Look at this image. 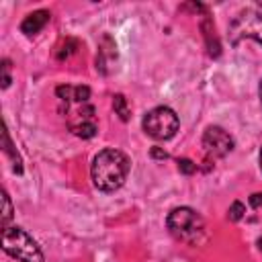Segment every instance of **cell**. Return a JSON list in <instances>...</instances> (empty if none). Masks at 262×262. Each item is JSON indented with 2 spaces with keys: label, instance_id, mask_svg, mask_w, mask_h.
Listing matches in <instances>:
<instances>
[{
  "label": "cell",
  "instance_id": "3957f363",
  "mask_svg": "<svg viewBox=\"0 0 262 262\" xmlns=\"http://www.w3.org/2000/svg\"><path fill=\"white\" fill-rule=\"evenodd\" d=\"M166 225H168L170 233L176 239L186 242L190 246H196L203 239V235H205V221L190 207H176V209H172L168 213V217H166Z\"/></svg>",
  "mask_w": 262,
  "mask_h": 262
},
{
  "label": "cell",
  "instance_id": "7c38bea8",
  "mask_svg": "<svg viewBox=\"0 0 262 262\" xmlns=\"http://www.w3.org/2000/svg\"><path fill=\"white\" fill-rule=\"evenodd\" d=\"M10 86V61L2 59V88Z\"/></svg>",
  "mask_w": 262,
  "mask_h": 262
},
{
  "label": "cell",
  "instance_id": "9a60e30c",
  "mask_svg": "<svg viewBox=\"0 0 262 262\" xmlns=\"http://www.w3.org/2000/svg\"><path fill=\"white\" fill-rule=\"evenodd\" d=\"M151 156H154V158H166V151H160L158 147H154V149H151Z\"/></svg>",
  "mask_w": 262,
  "mask_h": 262
},
{
  "label": "cell",
  "instance_id": "ac0fdd59",
  "mask_svg": "<svg viewBox=\"0 0 262 262\" xmlns=\"http://www.w3.org/2000/svg\"><path fill=\"white\" fill-rule=\"evenodd\" d=\"M260 168H262V149H260Z\"/></svg>",
  "mask_w": 262,
  "mask_h": 262
},
{
  "label": "cell",
  "instance_id": "4fadbf2b",
  "mask_svg": "<svg viewBox=\"0 0 262 262\" xmlns=\"http://www.w3.org/2000/svg\"><path fill=\"white\" fill-rule=\"evenodd\" d=\"M178 168L184 172V174H192L194 170H196V164H192L190 160H186V158H182V160H178Z\"/></svg>",
  "mask_w": 262,
  "mask_h": 262
},
{
  "label": "cell",
  "instance_id": "9c48e42d",
  "mask_svg": "<svg viewBox=\"0 0 262 262\" xmlns=\"http://www.w3.org/2000/svg\"><path fill=\"white\" fill-rule=\"evenodd\" d=\"M113 108H115V113L121 117V121H127V119H129V106H127V100H125L123 94H115V98H113Z\"/></svg>",
  "mask_w": 262,
  "mask_h": 262
},
{
  "label": "cell",
  "instance_id": "7a4b0ae2",
  "mask_svg": "<svg viewBox=\"0 0 262 262\" xmlns=\"http://www.w3.org/2000/svg\"><path fill=\"white\" fill-rule=\"evenodd\" d=\"M129 170H131L129 158L121 149L106 147V149H102V151H98L94 156L92 168H90V176H92V182H94V186L98 190L115 192L127 180Z\"/></svg>",
  "mask_w": 262,
  "mask_h": 262
},
{
  "label": "cell",
  "instance_id": "52a82bcc",
  "mask_svg": "<svg viewBox=\"0 0 262 262\" xmlns=\"http://www.w3.org/2000/svg\"><path fill=\"white\" fill-rule=\"evenodd\" d=\"M203 147L207 151V156L211 158H223L233 149V137L217 125L207 127V131L203 133Z\"/></svg>",
  "mask_w": 262,
  "mask_h": 262
},
{
  "label": "cell",
  "instance_id": "8fae6325",
  "mask_svg": "<svg viewBox=\"0 0 262 262\" xmlns=\"http://www.w3.org/2000/svg\"><path fill=\"white\" fill-rule=\"evenodd\" d=\"M2 203H4V211H2V227H8V221L12 217V205L6 192H2Z\"/></svg>",
  "mask_w": 262,
  "mask_h": 262
},
{
  "label": "cell",
  "instance_id": "6da1fadb",
  "mask_svg": "<svg viewBox=\"0 0 262 262\" xmlns=\"http://www.w3.org/2000/svg\"><path fill=\"white\" fill-rule=\"evenodd\" d=\"M57 98L66 104L68 127L74 135L82 139H90L96 135L98 125L94 119V106L90 104V88L88 86H59Z\"/></svg>",
  "mask_w": 262,
  "mask_h": 262
},
{
  "label": "cell",
  "instance_id": "e0dca14e",
  "mask_svg": "<svg viewBox=\"0 0 262 262\" xmlns=\"http://www.w3.org/2000/svg\"><path fill=\"white\" fill-rule=\"evenodd\" d=\"M260 100H262V82H260Z\"/></svg>",
  "mask_w": 262,
  "mask_h": 262
},
{
  "label": "cell",
  "instance_id": "30bf717a",
  "mask_svg": "<svg viewBox=\"0 0 262 262\" xmlns=\"http://www.w3.org/2000/svg\"><path fill=\"white\" fill-rule=\"evenodd\" d=\"M244 213H246L244 203L235 201V203H231V207H229V211H227V217H229V221H239V219L244 217Z\"/></svg>",
  "mask_w": 262,
  "mask_h": 262
},
{
  "label": "cell",
  "instance_id": "5b68a950",
  "mask_svg": "<svg viewBox=\"0 0 262 262\" xmlns=\"http://www.w3.org/2000/svg\"><path fill=\"white\" fill-rule=\"evenodd\" d=\"M242 39H254L262 45V4L242 8L229 23V41L237 45Z\"/></svg>",
  "mask_w": 262,
  "mask_h": 262
},
{
  "label": "cell",
  "instance_id": "5bb4252c",
  "mask_svg": "<svg viewBox=\"0 0 262 262\" xmlns=\"http://www.w3.org/2000/svg\"><path fill=\"white\" fill-rule=\"evenodd\" d=\"M250 205H252L254 209H260V207H262V192L252 194V196H250Z\"/></svg>",
  "mask_w": 262,
  "mask_h": 262
},
{
  "label": "cell",
  "instance_id": "ba28073f",
  "mask_svg": "<svg viewBox=\"0 0 262 262\" xmlns=\"http://www.w3.org/2000/svg\"><path fill=\"white\" fill-rule=\"evenodd\" d=\"M49 18H51L49 10H35V12H31V14L25 16V20L20 23V31L25 35H29V37L31 35H37L49 23Z\"/></svg>",
  "mask_w": 262,
  "mask_h": 262
},
{
  "label": "cell",
  "instance_id": "2e32d148",
  "mask_svg": "<svg viewBox=\"0 0 262 262\" xmlns=\"http://www.w3.org/2000/svg\"><path fill=\"white\" fill-rule=\"evenodd\" d=\"M258 248H260V250H262V237H260V239H258Z\"/></svg>",
  "mask_w": 262,
  "mask_h": 262
},
{
  "label": "cell",
  "instance_id": "8992f818",
  "mask_svg": "<svg viewBox=\"0 0 262 262\" xmlns=\"http://www.w3.org/2000/svg\"><path fill=\"white\" fill-rule=\"evenodd\" d=\"M141 125L149 137H154L158 141H166L176 135L180 121H178V115L170 106H156L145 113Z\"/></svg>",
  "mask_w": 262,
  "mask_h": 262
},
{
  "label": "cell",
  "instance_id": "277c9868",
  "mask_svg": "<svg viewBox=\"0 0 262 262\" xmlns=\"http://www.w3.org/2000/svg\"><path fill=\"white\" fill-rule=\"evenodd\" d=\"M2 248L8 256L20 262H43V252L39 244L18 225L2 227Z\"/></svg>",
  "mask_w": 262,
  "mask_h": 262
}]
</instances>
